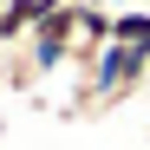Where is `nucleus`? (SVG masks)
I'll return each mask as SVG.
<instances>
[{
  "mask_svg": "<svg viewBox=\"0 0 150 150\" xmlns=\"http://www.w3.org/2000/svg\"><path fill=\"white\" fill-rule=\"evenodd\" d=\"M111 46L150 52V7H117V20H111Z\"/></svg>",
  "mask_w": 150,
  "mask_h": 150,
  "instance_id": "nucleus-4",
  "label": "nucleus"
},
{
  "mask_svg": "<svg viewBox=\"0 0 150 150\" xmlns=\"http://www.w3.org/2000/svg\"><path fill=\"white\" fill-rule=\"evenodd\" d=\"M46 79V72H39V59L26 52V46H0V85H7V91H33Z\"/></svg>",
  "mask_w": 150,
  "mask_h": 150,
  "instance_id": "nucleus-3",
  "label": "nucleus"
},
{
  "mask_svg": "<svg viewBox=\"0 0 150 150\" xmlns=\"http://www.w3.org/2000/svg\"><path fill=\"white\" fill-rule=\"evenodd\" d=\"M46 7H79V0H46Z\"/></svg>",
  "mask_w": 150,
  "mask_h": 150,
  "instance_id": "nucleus-5",
  "label": "nucleus"
},
{
  "mask_svg": "<svg viewBox=\"0 0 150 150\" xmlns=\"http://www.w3.org/2000/svg\"><path fill=\"white\" fill-rule=\"evenodd\" d=\"M150 85V52H131V46H111L105 65H98V105L117 111V105H131V98Z\"/></svg>",
  "mask_w": 150,
  "mask_h": 150,
  "instance_id": "nucleus-1",
  "label": "nucleus"
},
{
  "mask_svg": "<svg viewBox=\"0 0 150 150\" xmlns=\"http://www.w3.org/2000/svg\"><path fill=\"white\" fill-rule=\"evenodd\" d=\"M46 20V0H7L0 7V46H26V33Z\"/></svg>",
  "mask_w": 150,
  "mask_h": 150,
  "instance_id": "nucleus-2",
  "label": "nucleus"
},
{
  "mask_svg": "<svg viewBox=\"0 0 150 150\" xmlns=\"http://www.w3.org/2000/svg\"><path fill=\"white\" fill-rule=\"evenodd\" d=\"M0 7H7V0H0Z\"/></svg>",
  "mask_w": 150,
  "mask_h": 150,
  "instance_id": "nucleus-6",
  "label": "nucleus"
}]
</instances>
